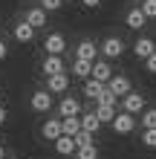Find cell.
Instances as JSON below:
<instances>
[{
  "mask_svg": "<svg viewBox=\"0 0 156 159\" xmlns=\"http://www.w3.org/2000/svg\"><path fill=\"white\" fill-rule=\"evenodd\" d=\"M110 127H113L118 136H127V133H133V127H136V116L124 113V110H118V113H116V119H113V125H110Z\"/></svg>",
  "mask_w": 156,
  "mask_h": 159,
  "instance_id": "6da1fadb",
  "label": "cell"
},
{
  "mask_svg": "<svg viewBox=\"0 0 156 159\" xmlns=\"http://www.w3.org/2000/svg\"><path fill=\"white\" fill-rule=\"evenodd\" d=\"M29 104H32L35 113H49L52 110V93L49 90H35L32 98H29Z\"/></svg>",
  "mask_w": 156,
  "mask_h": 159,
  "instance_id": "7a4b0ae2",
  "label": "cell"
},
{
  "mask_svg": "<svg viewBox=\"0 0 156 159\" xmlns=\"http://www.w3.org/2000/svg\"><path fill=\"white\" fill-rule=\"evenodd\" d=\"M98 49H101V55H104L107 61H110V58H118V55L124 52V41L116 38V35H110V38L101 41V46H98Z\"/></svg>",
  "mask_w": 156,
  "mask_h": 159,
  "instance_id": "3957f363",
  "label": "cell"
},
{
  "mask_svg": "<svg viewBox=\"0 0 156 159\" xmlns=\"http://www.w3.org/2000/svg\"><path fill=\"white\" fill-rule=\"evenodd\" d=\"M122 110H124V113H130V116H139L142 110H145L142 93H127V96H122Z\"/></svg>",
  "mask_w": 156,
  "mask_h": 159,
  "instance_id": "277c9868",
  "label": "cell"
},
{
  "mask_svg": "<svg viewBox=\"0 0 156 159\" xmlns=\"http://www.w3.org/2000/svg\"><path fill=\"white\" fill-rule=\"evenodd\" d=\"M43 49H47V55H64L67 38H64L61 32H52V35H47V41H43Z\"/></svg>",
  "mask_w": 156,
  "mask_h": 159,
  "instance_id": "5b68a950",
  "label": "cell"
},
{
  "mask_svg": "<svg viewBox=\"0 0 156 159\" xmlns=\"http://www.w3.org/2000/svg\"><path fill=\"white\" fill-rule=\"evenodd\" d=\"M41 70H43V75H47V78H49V75H58V72H67L61 55H47L43 64H41Z\"/></svg>",
  "mask_w": 156,
  "mask_h": 159,
  "instance_id": "8992f818",
  "label": "cell"
},
{
  "mask_svg": "<svg viewBox=\"0 0 156 159\" xmlns=\"http://www.w3.org/2000/svg\"><path fill=\"white\" fill-rule=\"evenodd\" d=\"M98 55H101V49H98V43H93V41H81L78 43V52H75V58H81V61H98Z\"/></svg>",
  "mask_w": 156,
  "mask_h": 159,
  "instance_id": "52a82bcc",
  "label": "cell"
},
{
  "mask_svg": "<svg viewBox=\"0 0 156 159\" xmlns=\"http://www.w3.org/2000/svg\"><path fill=\"white\" fill-rule=\"evenodd\" d=\"M41 136L47 139V142H55L58 136H64V125H61V119H47V121H43V127H41Z\"/></svg>",
  "mask_w": 156,
  "mask_h": 159,
  "instance_id": "ba28073f",
  "label": "cell"
},
{
  "mask_svg": "<svg viewBox=\"0 0 156 159\" xmlns=\"http://www.w3.org/2000/svg\"><path fill=\"white\" fill-rule=\"evenodd\" d=\"M52 145H55V153H61V156H72V153L78 151V145H75V136H67V133H64V136H58Z\"/></svg>",
  "mask_w": 156,
  "mask_h": 159,
  "instance_id": "9c48e42d",
  "label": "cell"
},
{
  "mask_svg": "<svg viewBox=\"0 0 156 159\" xmlns=\"http://www.w3.org/2000/svg\"><path fill=\"white\" fill-rule=\"evenodd\" d=\"M156 52V41L153 38H139V41H136L133 43V55H136V58H150V55Z\"/></svg>",
  "mask_w": 156,
  "mask_h": 159,
  "instance_id": "30bf717a",
  "label": "cell"
},
{
  "mask_svg": "<svg viewBox=\"0 0 156 159\" xmlns=\"http://www.w3.org/2000/svg\"><path fill=\"white\" fill-rule=\"evenodd\" d=\"M32 38H35V26L26 20V17H23L20 23H15V41H20V43H32Z\"/></svg>",
  "mask_w": 156,
  "mask_h": 159,
  "instance_id": "8fae6325",
  "label": "cell"
},
{
  "mask_svg": "<svg viewBox=\"0 0 156 159\" xmlns=\"http://www.w3.org/2000/svg\"><path fill=\"white\" fill-rule=\"evenodd\" d=\"M58 116L61 119H67V116H81V104H78V98H61V104H58Z\"/></svg>",
  "mask_w": 156,
  "mask_h": 159,
  "instance_id": "7c38bea8",
  "label": "cell"
},
{
  "mask_svg": "<svg viewBox=\"0 0 156 159\" xmlns=\"http://www.w3.org/2000/svg\"><path fill=\"white\" fill-rule=\"evenodd\" d=\"M90 78H96V81L107 84L110 78H113V67H110L107 61H101V58H98V61H93V75H90Z\"/></svg>",
  "mask_w": 156,
  "mask_h": 159,
  "instance_id": "4fadbf2b",
  "label": "cell"
},
{
  "mask_svg": "<svg viewBox=\"0 0 156 159\" xmlns=\"http://www.w3.org/2000/svg\"><path fill=\"white\" fill-rule=\"evenodd\" d=\"M47 90H49V93H67V90H69V75H67V72L49 75V78H47Z\"/></svg>",
  "mask_w": 156,
  "mask_h": 159,
  "instance_id": "5bb4252c",
  "label": "cell"
},
{
  "mask_svg": "<svg viewBox=\"0 0 156 159\" xmlns=\"http://www.w3.org/2000/svg\"><path fill=\"white\" fill-rule=\"evenodd\" d=\"M107 87L113 90L118 98H122V96H127V93H130V78H127V75H113V78L107 81Z\"/></svg>",
  "mask_w": 156,
  "mask_h": 159,
  "instance_id": "9a60e30c",
  "label": "cell"
},
{
  "mask_svg": "<svg viewBox=\"0 0 156 159\" xmlns=\"http://www.w3.org/2000/svg\"><path fill=\"white\" fill-rule=\"evenodd\" d=\"M124 23L130 26V29H136V32H139V29H145L148 17H145V12H142V9H130V12L124 15Z\"/></svg>",
  "mask_w": 156,
  "mask_h": 159,
  "instance_id": "2e32d148",
  "label": "cell"
},
{
  "mask_svg": "<svg viewBox=\"0 0 156 159\" xmlns=\"http://www.w3.org/2000/svg\"><path fill=\"white\" fill-rule=\"evenodd\" d=\"M81 130H87V133H98V130H101V119L96 116V110L93 113H81Z\"/></svg>",
  "mask_w": 156,
  "mask_h": 159,
  "instance_id": "e0dca14e",
  "label": "cell"
},
{
  "mask_svg": "<svg viewBox=\"0 0 156 159\" xmlns=\"http://www.w3.org/2000/svg\"><path fill=\"white\" fill-rule=\"evenodd\" d=\"M26 20H29L35 29H41V26H47V9L43 6H32L29 12H26Z\"/></svg>",
  "mask_w": 156,
  "mask_h": 159,
  "instance_id": "ac0fdd59",
  "label": "cell"
},
{
  "mask_svg": "<svg viewBox=\"0 0 156 159\" xmlns=\"http://www.w3.org/2000/svg\"><path fill=\"white\" fill-rule=\"evenodd\" d=\"M107 87V84H101V81H96V78H87L84 81V96L87 98H93V101H98V96H101V90Z\"/></svg>",
  "mask_w": 156,
  "mask_h": 159,
  "instance_id": "d6986e66",
  "label": "cell"
},
{
  "mask_svg": "<svg viewBox=\"0 0 156 159\" xmlns=\"http://www.w3.org/2000/svg\"><path fill=\"white\" fill-rule=\"evenodd\" d=\"M116 113H118V107H113V104H98L96 107V116L101 119V125H113Z\"/></svg>",
  "mask_w": 156,
  "mask_h": 159,
  "instance_id": "ffe728a7",
  "label": "cell"
},
{
  "mask_svg": "<svg viewBox=\"0 0 156 159\" xmlns=\"http://www.w3.org/2000/svg\"><path fill=\"white\" fill-rule=\"evenodd\" d=\"M72 75L87 81L90 75H93V64H90V61H81V58H75V64H72Z\"/></svg>",
  "mask_w": 156,
  "mask_h": 159,
  "instance_id": "44dd1931",
  "label": "cell"
},
{
  "mask_svg": "<svg viewBox=\"0 0 156 159\" xmlns=\"http://www.w3.org/2000/svg\"><path fill=\"white\" fill-rule=\"evenodd\" d=\"M61 125H64V133L67 136H75L81 130V116H67V119H61Z\"/></svg>",
  "mask_w": 156,
  "mask_h": 159,
  "instance_id": "7402d4cb",
  "label": "cell"
},
{
  "mask_svg": "<svg viewBox=\"0 0 156 159\" xmlns=\"http://www.w3.org/2000/svg\"><path fill=\"white\" fill-rule=\"evenodd\" d=\"M96 104H113V107H118V96H116V93L110 90V87H104V90H101V96H98V101H96Z\"/></svg>",
  "mask_w": 156,
  "mask_h": 159,
  "instance_id": "603a6c76",
  "label": "cell"
},
{
  "mask_svg": "<svg viewBox=\"0 0 156 159\" xmlns=\"http://www.w3.org/2000/svg\"><path fill=\"white\" fill-rule=\"evenodd\" d=\"M75 153H78V159H98V148L96 145H81Z\"/></svg>",
  "mask_w": 156,
  "mask_h": 159,
  "instance_id": "cb8c5ba5",
  "label": "cell"
},
{
  "mask_svg": "<svg viewBox=\"0 0 156 159\" xmlns=\"http://www.w3.org/2000/svg\"><path fill=\"white\" fill-rule=\"evenodd\" d=\"M142 127H145V130H148V127H156V107L142 110Z\"/></svg>",
  "mask_w": 156,
  "mask_h": 159,
  "instance_id": "d4e9b609",
  "label": "cell"
},
{
  "mask_svg": "<svg viewBox=\"0 0 156 159\" xmlns=\"http://www.w3.org/2000/svg\"><path fill=\"white\" fill-rule=\"evenodd\" d=\"M142 145L150 148V151H156V127H148V130L142 133Z\"/></svg>",
  "mask_w": 156,
  "mask_h": 159,
  "instance_id": "484cf974",
  "label": "cell"
},
{
  "mask_svg": "<svg viewBox=\"0 0 156 159\" xmlns=\"http://www.w3.org/2000/svg\"><path fill=\"white\" fill-rule=\"evenodd\" d=\"M142 12H145V17L148 20H156V0H142Z\"/></svg>",
  "mask_w": 156,
  "mask_h": 159,
  "instance_id": "4316f807",
  "label": "cell"
},
{
  "mask_svg": "<svg viewBox=\"0 0 156 159\" xmlns=\"http://www.w3.org/2000/svg\"><path fill=\"white\" fill-rule=\"evenodd\" d=\"M75 145H78V148H81V145H93V133L78 130V133H75Z\"/></svg>",
  "mask_w": 156,
  "mask_h": 159,
  "instance_id": "83f0119b",
  "label": "cell"
},
{
  "mask_svg": "<svg viewBox=\"0 0 156 159\" xmlns=\"http://www.w3.org/2000/svg\"><path fill=\"white\" fill-rule=\"evenodd\" d=\"M41 6L47 9V12H58V9L64 6V0H41Z\"/></svg>",
  "mask_w": 156,
  "mask_h": 159,
  "instance_id": "f1b7e54d",
  "label": "cell"
},
{
  "mask_svg": "<svg viewBox=\"0 0 156 159\" xmlns=\"http://www.w3.org/2000/svg\"><path fill=\"white\" fill-rule=\"evenodd\" d=\"M145 70H148V72H153V75H156V52L150 55V58H145Z\"/></svg>",
  "mask_w": 156,
  "mask_h": 159,
  "instance_id": "f546056e",
  "label": "cell"
},
{
  "mask_svg": "<svg viewBox=\"0 0 156 159\" xmlns=\"http://www.w3.org/2000/svg\"><path fill=\"white\" fill-rule=\"evenodd\" d=\"M6 55H9V43H6V41H0V61H3Z\"/></svg>",
  "mask_w": 156,
  "mask_h": 159,
  "instance_id": "4dcf8cb0",
  "label": "cell"
},
{
  "mask_svg": "<svg viewBox=\"0 0 156 159\" xmlns=\"http://www.w3.org/2000/svg\"><path fill=\"white\" fill-rule=\"evenodd\" d=\"M81 3H84L87 9H96V6H101V0H81Z\"/></svg>",
  "mask_w": 156,
  "mask_h": 159,
  "instance_id": "1f68e13d",
  "label": "cell"
},
{
  "mask_svg": "<svg viewBox=\"0 0 156 159\" xmlns=\"http://www.w3.org/2000/svg\"><path fill=\"white\" fill-rule=\"evenodd\" d=\"M3 121H6V107L0 104V125H3Z\"/></svg>",
  "mask_w": 156,
  "mask_h": 159,
  "instance_id": "d6a6232c",
  "label": "cell"
},
{
  "mask_svg": "<svg viewBox=\"0 0 156 159\" xmlns=\"http://www.w3.org/2000/svg\"><path fill=\"white\" fill-rule=\"evenodd\" d=\"M0 159H6V148L3 145H0Z\"/></svg>",
  "mask_w": 156,
  "mask_h": 159,
  "instance_id": "836d02e7",
  "label": "cell"
},
{
  "mask_svg": "<svg viewBox=\"0 0 156 159\" xmlns=\"http://www.w3.org/2000/svg\"><path fill=\"white\" fill-rule=\"evenodd\" d=\"M0 93H3V90H0Z\"/></svg>",
  "mask_w": 156,
  "mask_h": 159,
  "instance_id": "e575fe53",
  "label": "cell"
}]
</instances>
